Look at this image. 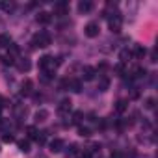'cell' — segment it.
Masks as SVG:
<instances>
[{
    "mask_svg": "<svg viewBox=\"0 0 158 158\" xmlns=\"http://www.w3.org/2000/svg\"><path fill=\"white\" fill-rule=\"evenodd\" d=\"M34 47H41V48H45V47H48L50 45V34L48 32H37L35 35H34V43H32Z\"/></svg>",
    "mask_w": 158,
    "mask_h": 158,
    "instance_id": "obj_1",
    "label": "cell"
},
{
    "mask_svg": "<svg viewBox=\"0 0 158 158\" xmlns=\"http://www.w3.org/2000/svg\"><path fill=\"white\" fill-rule=\"evenodd\" d=\"M108 26H110V30L112 32H121V26H123V19H121V15L119 13H115L114 17H110L108 19Z\"/></svg>",
    "mask_w": 158,
    "mask_h": 158,
    "instance_id": "obj_2",
    "label": "cell"
},
{
    "mask_svg": "<svg viewBox=\"0 0 158 158\" xmlns=\"http://www.w3.org/2000/svg\"><path fill=\"white\" fill-rule=\"evenodd\" d=\"M99 32H101L99 23H88V24H86V28H84V34H86L88 37H97V35H99Z\"/></svg>",
    "mask_w": 158,
    "mask_h": 158,
    "instance_id": "obj_3",
    "label": "cell"
},
{
    "mask_svg": "<svg viewBox=\"0 0 158 158\" xmlns=\"http://www.w3.org/2000/svg\"><path fill=\"white\" fill-rule=\"evenodd\" d=\"M71 104H73V102H71L69 99H63V101L58 104V114H60V115L69 114V112H71Z\"/></svg>",
    "mask_w": 158,
    "mask_h": 158,
    "instance_id": "obj_4",
    "label": "cell"
},
{
    "mask_svg": "<svg viewBox=\"0 0 158 158\" xmlns=\"http://www.w3.org/2000/svg\"><path fill=\"white\" fill-rule=\"evenodd\" d=\"M67 11H69V4H67V2H56V4H54V13H56V15L61 17V15H65Z\"/></svg>",
    "mask_w": 158,
    "mask_h": 158,
    "instance_id": "obj_5",
    "label": "cell"
},
{
    "mask_svg": "<svg viewBox=\"0 0 158 158\" xmlns=\"http://www.w3.org/2000/svg\"><path fill=\"white\" fill-rule=\"evenodd\" d=\"M15 63H17V69H19L21 73H26V71H30V67H32L30 60H26V58H21V60H17Z\"/></svg>",
    "mask_w": 158,
    "mask_h": 158,
    "instance_id": "obj_6",
    "label": "cell"
},
{
    "mask_svg": "<svg viewBox=\"0 0 158 158\" xmlns=\"http://www.w3.org/2000/svg\"><path fill=\"white\" fill-rule=\"evenodd\" d=\"M67 88H69L71 91H74V93H80V91H82V82L76 80V78H71L69 84H67Z\"/></svg>",
    "mask_w": 158,
    "mask_h": 158,
    "instance_id": "obj_7",
    "label": "cell"
},
{
    "mask_svg": "<svg viewBox=\"0 0 158 158\" xmlns=\"http://www.w3.org/2000/svg\"><path fill=\"white\" fill-rule=\"evenodd\" d=\"M50 19H52V15H50V13H47V11H39V13H37V17H35V21H37L39 24H48V23H50Z\"/></svg>",
    "mask_w": 158,
    "mask_h": 158,
    "instance_id": "obj_8",
    "label": "cell"
},
{
    "mask_svg": "<svg viewBox=\"0 0 158 158\" xmlns=\"http://www.w3.org/2000/svg\"><path fill=\"white\" fill-rule=\"evenodd\" d=\"M61 149H63V141H61L60 138H54V139L50 141V151H52V152H60Z\"/></svg>",
    "mask_w": 158,
    "mask_h": 158,
    "instance_id": "obj_9",
    "label": "cell"
},
{
    "mask_svg": "<svg viewBox=\"0 0 158 158\" xmlns=\"http://www.w3.org/2000/svg\"><path fill=\"white\" fill-rule=\"evenodd\" d=\"M82 76H84V80H93V78H95V69L86 65L84 71H82Z\"/></svg>",
    "mask_w": 158,
    "mask_h": 158,
    "instance_id": "obj_10",
    "label": "cell"
},
{
    "mask_svg": "<svg viewBox=\"0 0 158 158\" xmlns=\"http://www.w3.org/2000/svg\"><path fill=\"white\" fill-rule=\"evenodd\" d=\"M30 93H32V80L26 78V80L21 84V95H30Z\"/></svg>",
    "mask_w": 158,
    "mask_h": 158,
    "instance_id": "obj_11",
    "label": "cell"
},
{
    "mask_svg": "<svg viewBox=\"0 0 158 158\" xmlns=\"http://www.w3.org/2000/svg\"><path fill=\"white\" fill-rule=\"evenodd\" d=\"M78 10H80L82 13H88V11H91V10H93V4L89 2V0H84V2L78 4Z\"/></svg>",
    "mask_w": 158,
    "mask_h": 158,
    "instance_id": "obj_12",
    "label": "cell"
},
{
    "mask_svg": "<svg viewBox=\"0 0 158 158\" xmlns=\"http://www.w3.org/2000/svg\"><path fill=\"white\" fill-rule=\"evenodd\" d=\"M127 108H128V102L121 99V101H117V102H115V108H114V110H115L117 114H123V112H125Z\"/></svg>",
    "mask_w": 158,
    "mask_h": 158,
    "instance_id": "obj_13",
    "label": "cell"
},
{
    "mask_svg": "<svg viewBox=\"0 0 158 158\" xmlns=\"http://www.w3.org/2000/svg\"><path fill=\"white\" fill-rule=\"evenodd\" d=\"M48 119V112L47 110H37L35 112V121L37 123H43V121H47Z\"/></svg>",
    "mask_w": 158,
    "mask_h": 158,
    "instance_id": "obj_14",
    "label": "cell"
},
{
    "mask_svg": "<svg viewBox=\"0 0 158 158\" xmlns=\"http://www.w3.org/2000/svg\"><path fill=\"white\" fill-rule=\"evenodd\" d=\"M145 52H147V50H145L141 45H136V47H134V50H132V54H134L136 58H143V56H145Z\"/></svg>",
    "mask_w": 158,
    "mask_h": 158,
    "instance_id": "obj_15",
    "label": "cell"
},
{
    "mask_svg": "<svg viewBox=\"0 0 158 158\" xmlns=\"http://www.w3.org/2000/svg\"><path fill=\"white\" fill-rule=\"evenodd\" d=\"M145 69L143 67H134L132 69V78H141V76H145Z\"/></svg>",
    "mask_w": 158,
    "mask_h": 158,
    "instance_id": "obj_16",
    "label": "cell"
},
{
    "mask_svg": "<svg viewBox=\"0 0 158 158\" xmlns=\"http://www.w3.org/2000/svg\"><path fill=\"white\" fill-rule=\"evenodd\" d=\"M108 86H110V80H108L106 76H102L101 80H99V89H101V91H106V89H108Z\"/></svg>",
    "mask_w": 158,
    "mask_h": 158,
    "instance_id": "obj_17",
    "label": "cell"
},
{
    "mask_svg": "<svg viewBox=\"0 0 158 158\" xmlns=\"http://www.w3.org/2000/svg\"><path fill=\"white\" fill-rule=\"evenodd\" d=\"M19 151L28 152V151H30V141H28V139H21V141H19Z\"/></svg>",
    "mask_w": 158,
    "mask_h": 158,
    "instance_id": "obj_18",
    "label": "cell"
},
{
    "mask_svg": "<svg viewBox=\"0 0 158 158\" xmlns=\"http://www.w3.org/2000/svg\"><path fill=\"white\" fill-rule=\"evenodd\" d=\"M19 54V47L17 45H13V43H10V47H8V56H17Z\"/></svg>",
    "mask_w": 158,
    "mask_h": 158,
    "instance_id": "obj_19",
    "label": "cell"
},
{
    "mask_svg": "<svg viewBox=\"0 0 158 158\" xmlns=\"http://www.w3.org/2000/svg\"><path fill=\"white\" fill-rule=\"evenodd\" d=\"M26 132H28V138H30V139H35V138H37V134H39L35 127H28V128H26Z\"/></svg>",
    "mask_w": 158,
    "mask_h": 158,
    "instance_id": "obj_20",
    "label": "cell"
},
{
    "mask_svg": "<svg viewBox=\"0 0 158 158\" xmlns=\"http://www.w3.org/2000/svg\"><path fill=\"white\" fill-rule=\"evenodd\" d=\"M10 37L6 35V34H2V35H0V47H10Z\"/></svg>",
    "mask_w": 158,
    "mask_h": 158,
    "instance_id": "obj_21",
    "label": "cell"
},
{
    "mask_svg": "<svg viewBox=\"0 0 158 158\" xmlns=\"http://www.w3.org/2000/svg\"><path fill=\"white\" fill-rule=\"evenodd\" d=\"M78 134H80L82 138H89V136H91L89 128H86V127H80V128H78Z\"/></svg>",
    "mask_w": 158,
    "mask_h": 158,
    "instance_id": "obj_22",
    "label": "cell"
},
{
    "mask_svg": "<svg viewBox=\"0 0 158 158\" xmlns=\"http://www.w3.org/2000/svg\"><path fill=\"white\" fill-rule=\"evenodd\" d=\"M82 117H84V114H82V112H76V114L73 115V123H76V125H78V123L82 121Z\"/></svg>",
    "mask_w": 158,
    "mask_h": 158,
    "instance_id": "obj_23",
    "label": "cell"
},
{
    "mask_svg": "<svg viewBox=\"0 0 158 158\" xmlns=\"http://www.w3.org/2000/svg\"><path fill=\"white\" fill-rule=\"evenodd\" d=\"M2 63H4V65H13L15 60H13L11 56H4V58H2Z\"/></svg>",
    "mask_w": 158,
    "mask_h": 158,
    "instance_id": "obj_24",
    "label": "cell"
},
{
    "mask_svg": "<svg viewBox=\"0 0 158 158\" xmlns=\"http://www.w3.org/2000/svg\"><path fill=\"white\" fill-rule=\"evenodd\" d=\"M115 73H117L119 76H125V73H127V71H125V65H123V63H119V65L115 67Z\"/></svg>",
    "mask_w": 158,
    "mask_h": 158,
    "instance_id": "obj_25",
    "label": "cell"
},
{
    "mask_svg": "<svg viewBox=\"0 0 158 158\" xmlns=\"http://www.w3.org/2000/svg\"><path fill=\"white\" fill-rule=\"evenodd\" d=\"M35 141H37L39 145H43V143H45V132H39L37 138H35Z\"/></svg>",
    "mask_w": 158,
    "mask_h": 158,
    "instance_id": "obj_26",
    "label": "cell"
},
{
    "mask_svg": "<svg viewBox=\"0 0 158 158\" xmlns=\"http://www.w3.org/2000/svg\"><path fill=\"white\" fill-rule=\"evenodd\" d=\"M145 108L152 110V108H154V99H147V101H145Z\"/></svg>",
    "mask_w": 158,
    "mask_h": 158,
    "instance_id": "obj_27",
    "label": "cell"
},
{
    "mask_svg": "<svg viewBox=\"0 0 158 158\" xmlns=\"http://www.w3.org/2000/svg\"><path fill=\"white\" fill-rule=\"evenodd\" d=\"M127 58H130V52H128V50H123V52H121V60L127 61Z\"/></svg>",
    "mask_w": 158,
    "mask_h": 158,
    "instance_id": "obj_28",
    "label": "cell"
},
{
    "mask_svg": "<svg viewBox=\"0 0 158 158\" xmlns=\"http://www.w3.org/2000/svg\"><path fill=\"white\" fill-rule=\"evenodd\" d=\"M78 158H91V154L86 151V152H78Z\"/></svg>",
    "mask_w": 158,
    "mask_h": 158,
    "instance_id": "obj_29",
    "label": "cell"
},
{
    "mask_svg": "<svg viewBox=\"0 0 158 158\" xmlns=\"http://www.w3.org/2000/svg\"><path fill=\"white\" fill-rule=\"evenodd\" d=\"M4 141H6V143L13 141V136H11V134H6V136H4Z\"/></svg>",
    "mask_w": 158,
    "mask_h": 158,
    "instance_id": "obj_30",
    "label": "cell"
},
{
    "mask_svg": "<svg viewBox=\"0 0 158 158\" xmlns=\"http://www.w3.org/2000/svg\"><path fill=\"white\" fill-rule=\"evenodd\" d=\"M151 61H156V50L151 52Z\"/></svg>",
    "mask_w": 158,
    "mask_h": 158,
    "instance_id": "obj_31",
    "label": "cell"
},
{
    "mask_svg": "<svg viewBox=\"0 0 158 158\" xmlns=\"http://www.w3.org/2000/svg\"><path fill=\"white\" fill-rule=\"evenodd\" d=\"M112 158H123V154L121 152H112Z\"/></svg>",
    "mask_w": 158,
    "mask_h": 158,
    "instance_id": "obj_32",
    "label": "cell"
},
{
    "mask_svg": "<svg viewBox=\"0 0 158 158\" xmlns=\"http://www.w3.org/2000/svg\"><path fill=\"white\" fill-rule=\"evenodd\" d=\"M0 114H2V108H0Z\"/></svg>",
    "mask_w": 158,
    "mask_h": 158,
    "instance_id": "obj_33",
    "label": "cell"
}]
</instances>
